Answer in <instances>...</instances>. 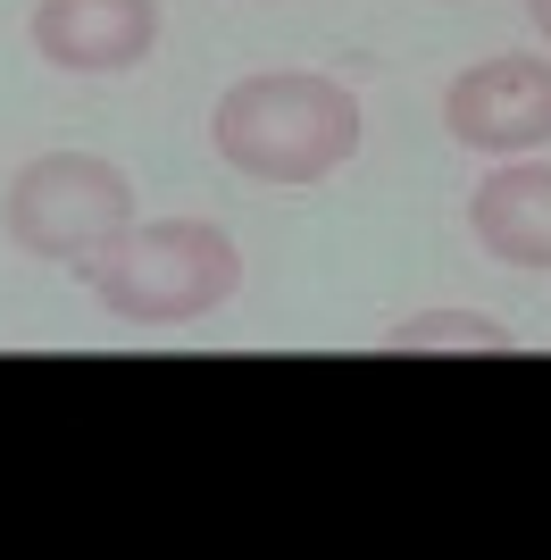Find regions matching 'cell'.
Segmentation results:
<instances>
[{"label":"cell","mask_w":551,"mask_h":560,"mask_svg":"<svg viewBox=\"0 0 551 560\" xmlns=\"http://www.w3.org/2000/svg\"><path fill=\"white\" fill-rule=\"evenodd\" d=\"M527 18H535V25H543V34H551V0H527Z\"/></svg>","instance_id":"cell-8"},{"label":"cell","mask_w":551,"mask_h":560,"mask_svg":"<svg viewBox=\"0 0 551 560\" xmlns=\"http://www.w3.org/2000/svg\"><path fill=\"white\" fill-rule=\"evenodd\" d=\"M84 284H92V302L109 318H126V327H184V318H209L218 302H234L243 252L209 218H151V226L117 234Z\"/></svg>","instance_id":"cell-2"},{"label":"cell","mask_w":551,"mask_h":560,"mask_svg":"<svg viewBox=\"0 0 551 560\" xmlns=\"http://www.w3.org/2000/svg\"><path fill=\"white\" fill-rule=\"evenodd\" d=\"M0 226L25 259H59L75 277H92L101 252L134 226V185H126V167L92 160V151H43L9 176Z\"/></svg>","instance_id":"cell-3"},{"label":"cell","mask_w":551,"mask_h":560,"mask_svg":"<svg viewBox=\"0 0 551 560\" xmlns=\"http://www.w3.org/2000/svg\"><path fill=\"white\" fill-rule=\"evenodd\" d=\"M468 226L502 268H551V167L543 160L493 167L468 201Z\"/></svg>","instance_id":"cell-6"},{"label":"cell","mask_w":551,"mask_h":560,"mask_svg":"<svg viewBox=\"0 0 551 560\" xmlns=\"http://www.w3.org/2000/svg\"><path fill=\"white\" fill-rule=\"evenodd\" d=\"M25 34L68 75H126L160 43V0H34Z\"/></svg>","instance_id":"cell-5"},{"label":"cell","mask_w":551,"mask_h":560,"mask_svg":"<svg viewBox=\"0 0 551 560\" xmlns=\"http://www.w3.org/2000/svg\"><path fill=\"white\" fill-rule=\"evenodd\" d=\"M385 343L392 351H518V335H509L502 318H484V310H418Z\"/></svg>","instance_id":"cell-7"},{"label":"cell","mask_w":551,"mask_h":560,"mask_svg":"<svg viewBox=\"0 0 551 560\" xmlns=\"http://www.w3.org/2000/svg\"><path fill=\"white\" fill-rule=\"evenodd\" d=\"M209 142L251 185H326L360 151V101L318 68H268L226 84Z\"/></svg>","instance_id":"cell-1"},{"label":"cell","mask_w":551,"mask_h":560,"mask_svg":"<svg viewBox=\"0 0 551 560\" xmlns=\"http://www.w3.org/2000/svg\"><path fill=\"white\" fill-rule=\"evenodd\" d=\"M443 126H452L468 151H502V160L543 151L551 142V59H527V50L477 59L468 75H452Z\"/></svg>","instance_id":"cell-4"}]
</instances>
